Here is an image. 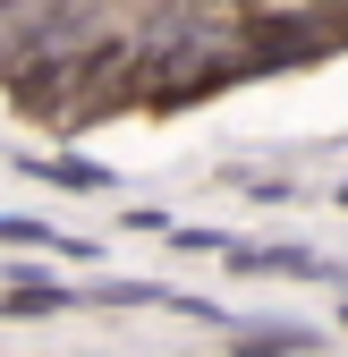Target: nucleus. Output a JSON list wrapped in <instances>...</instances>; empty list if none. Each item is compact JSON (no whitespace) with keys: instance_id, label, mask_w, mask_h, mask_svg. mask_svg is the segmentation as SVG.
<instances>
[{"instance_id":"f257e3e1","label":"nucleus","mask_w":348,"mask_h":357,"mask_svg":"<svg viewBox=\"0 0 348 357\" xmlns=\"http://www.w3.org/2000/svg\"><path fill=\"white\" fill-rule=\"evenodd\" d=\"M238 9H272V0H238Z\"/></svg>"}]
</instances>
